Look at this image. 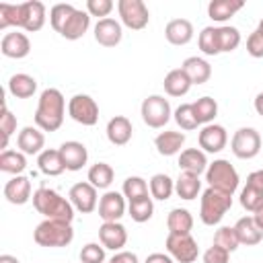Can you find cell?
Instances as JSON below:
<instances>
[{
	"instance_id": "1",
	"label": "cell",
	"mask_w": 263,
	"mask_h": 263,
	"mask_svg": "<svg viewBox=\"0 0 263 263\" xmlns=\"http://www.w3.org/2000/svg\"><path fill=\"white\" fill-rule=\"evenodd\" d=\"M66 99L58 88H45L35 109V125L43 132H58L64 123Z\"/></svg>"
},
{
	"instance_id": "2",
	"label": "cell",
	"mask_w": 263,
	"mask_h": 263,
	"mask_svg": "<svg viewBox=\"0 0 263 263\" xmlns=\"http://www.w3.org/2000/svg\"><path fill=\"white\" fill-rule=\"evenodd\" d=\"M33 208L45 216V220H60V222H70L74 220V205L70 199L62 197L55 189L49 187H39L33 193Z\"/></svg>"
},
{
	"instance_id": "3",
	"label": "cell",
	"mask_w": 263,
	"mask_h": 263,
	"mask_svg": "<svg viewBox=\"0 0 263 263\" xmlns=\"http://www.w3.org/2000/svg\"><path fill=\"white\" fill-rule=\"evenodd\" d=\"M33 240L39 247L60 249V247H68L74 240V230H72L70 222L43 220L41 224H37V228L33 232Z\"/></svg>"
},
{
	"instance_id": "4",
	"label": "cell",
	"mask_w": 263,
	"mask_h": 263,
	"mask_svg": "<svg viewBox=\"0 0 263 263\" xmlns=\"http://www.w3.org/2000/svg\"><path fill=\"white\" fill-rule=\"evenodd\" d=\"M232 208V195L224 193L220 189L208 187L201 195V203H199V218L205 226H216L220 224V220L224 218V214Z\"/></svg>"
},
{
	"instance_id": "5",
	"label": "cell",
	"mask_w": 263,
	"mask_h": 263,
	"mask_svg": "<svg viewBox=\"0 0 263 263\" xmlns=\"http://www.w3.org/2000/svg\"><path fill=\"white\" fill-rule=\"evenodd\" d=\"M205 181H208L210 187L220 189V191L230 193V195H234V191L238 189V183H240L236 168L228 160H224V158H218L212 164H208Z\"/></svg>"
},
{
	"instance_id": "6",
	"label": "cell",
	"mask_w": 263,
	"mask_h": 263,
	"mask_svg": "<svg viewBox=\"0 0 263 263\" xmlns=\"http://www.w3.org/2000/svg\"><path fill=\"white\" fill-rule=\"evenodd\" d=\"M140 115H142V121L152 127V129H160L168 123L173 111H171V103L160 97V95H150L142 101V107H140Z\"/></svg>"
},
{
	"instance_id": "7",
	"label": "cell",
	"mask_w": 263,
	"mask_h": 263,
	"mask_svg": "<svg viewBox=\"0 0 263 263\" xmlns=\"http://www.w3.org/2000/svg\"><path fill=\"white\" fill-rule=\"evenodd\" d=\"M117 12L121 18V25H125L132 31H140L150 23V12L144 0H119Z\"/></svg>"
},
{
	"instance_id": "8",
	"label": "cell",
	"mask_w": 263,
	"mask_h": 263,
	"mask_svg": "<svg viewBox=\"0 0 263 263\" xmlns=\"http://www.w3.org/2000/svg\"><path fill=\"white\" fill-rule=\"evenodd\" d=\"M230 148L236 158H242V160L255 158L261 150V136L255 127H240L234 132L230 140Z\"/></svg>"
},
{
	"instance_id": "9",
	"label": "cell",
	"mask_w": 263,
	"mask_h": 263,
	"mask_svg": "<svg viewBox=\"0 0 263 263\" xmlns=\"http://www.w3.org/2000/svg\"><path fill=\"white\" fill-rule=\"evenodd\" d=\"M68 115L80 125H95L99 121V105L88 95H74L68 101Z\"/></svg>"
},
{
	"instance_id": "10",
	"label": "cell",
	"mask_w": 263,
	"mask_h": 263,
	"mask_svg": "<svg viewBox=\"0 0 263 263\" xmlns=\"http://www.w3.org/2000/svg\"><path fill=\"white\" fill-rule=\"evenodd\" d=\"M168 255L179 263H193L199 255L197 240L191 234H168L164 240Z\"/></svg>"
},
{
	"instance_id": "11",
	"label": "cell",
	"mask_w": 263,
	"mask_h": 263,
	"mask_svg": "<svg viewBox=\"0 0 263 263\" xmlns=\"http://www.w3.org/2000/svg\"><path fill=\"white\" fill-rule=\"evenodd\" d=\"M68 199L80 214H90L97 208V187H92L88 181L74 183L68 191Z\"/></svg>"
},
{
	"instance_id": "12",
	"label": "cell",
	"mask_w": 263,
	"mask_h": 263,
	"mask_svg": "<svg viewBox=\"0 0 263 263\" xmlns=\"http://www.w3.org/2000/svg\"><path fill=\"white\" fill-rule=\"evenodd\" d=\"M197 142H199V148L203 152H210V154L222 152L226 148V144H228L226 127L218 125V123H208V125L201 127L199 136H197Z\"/></svg>"
},
{
	"instance_id": "13",
	"label": "cell",
	"mask_w": 263,
	"mask_h": 263,
	"mask_svg": "<svg viewBox=\"0 0 263 263\" xmlns=\"http://www.w3.org/2000/svg\"><path fill=\"white\" fill-rule=\"evenodd\" d=\"M45 25V4L39 0H29L21 4V29L35 33Z\"/></svg>"
},
{
	"instance_id": "14",
	"label": "cell",
	"mask_w": 263,
	"mask_h": 263,
	"mask_svg": "<svg viewBox=\"0 0 263 263\" xmlns=\"http://www.w3.org/2000/svg\"><path fill=\"white\" fill-rule=\"evenodd\" d=\"M123 214H125V197H123V193L107 191L99 199V216L103 218V222H119Z\"/></svg>"
},
{
	"instance_id": "15",
	"label": "cell",
	"mask_w": 263,
	"mask_h": 263,
	"mask_svg": "<svg viewBox=\"0 0 263 263\" xmlns=\"http://www.w3.org/2000/svg\"><path fill=\"white\" fill-rule=\"evenodd\" d=\"M99 240L105 249H111L117 253L127 242V230L121 222H103L99 228Z\"/></svg>"
},
{
	"instance_id": "16",
	"label": "cell",
	"mask_w": 263,
	"mask_h": 263,
	"mask_svg": "<svg viewBox=\"0 0 263 263\" xmlns=\"http://www.w3.org/2000/svg\"><path fill=\"white\" fill-rule=\"evenodd\" d=\"M0 51L2 55L6 58H12V60H23L29 55L31 51V41L25 33H18V31H12V33H6L0 41Z\"/></svg>"
},
{
	"instance_id": "17",
	"label": "cell",
	"mask_w": 263,
	"mask_h": 263,
	"mask_svg": "<svg viewBox=\"0 0 263 263\" xmlns=\"http://www.w3.org/2000/svg\"><path fill=\"white\" fill-rule=\"evenodd\" d=\"M58 150L62 154V160H64L66 171H80L86 164V160H88V150H86V146L82 142L68 140Z\"/></svg>"
},
{
	"instance_id": "18",
	"label": "cell",
	"mask_w": 263,
	"mask_h": 263,
	"mask_svg": "<svg viewBox=\"0 0 263 263\" xmlns=\"http://www.w3.org/2000/svg\"><path fill=\"white\" fill-rule=\"evenodd\" d=\"M121 37H123L121 23L115 21V18H99V23L95 25V39L103 47H115V45H119Z\"/></svg>"
},
{
	"instance_id": "19",
	"label": "cell",
	"mask_w": 263,
	"mask_h": 263,
	"mask_svg": "<svg viewBox=\"0 0 263 263\" xmlns=\"http://www.w3.org/2000/svg\"><path fill=\"white\" fill-rule=\"evenodd\" d=\"M16 146L23 154H41L43 152V146H45V136L39 127H33V125H27L18 132L16 136Z\"/></svg>"
},
{
	"instance_id": "20",
	"label": "cell",
	"mask_w": 263,
	"mask_h": 263,
	"mask_svg": "<svg viewBox=\"0 0 263 263\" xmlns=\"http://www.w3.org/2000/svg\"><path fill=\"white\" fill-rule=\"evenodd\" d=\"M132 121L125 117V115H115L107 121V140L113 144V146H125L129 140H132Z\"/></svg>"
},
{
	"instance_id": "21",
	"label": "cell",
	"mask_w": 263,
	"mask_h": 263,
	"mask_svg": "<svg viewBox=\"0 0 263 263\" xmlns=\"http://www.w3.org/2000/svg\"><path fill=\"white\" fill-rule=\"evenodd\" d=\"M4 197L6 201L14 203V205H23L27 203L31 197V181L25 177V175H16L12 177L10 181H6L4 185Z\"/></svg>"
},
{
	"instance_id": "22",
	"label": "cell",
	"mask_w": 263,
	"mask_h": 263,
	"mask_svg": "<svg viewBox=\"0 0 263 263\" xmlns=\"http://www.w3.org/2000/svg\"><path fill=\"white\" fill-rule=\"evenodd\" d=\"M164 37L171 45H187L193 39V25L187 18H173L164 27Z\"/></svg>"
},
{
	"instance_id": "23",
	"label": "cell",
	"mask_w": 263,
	"mask_h": 263,
	"mask_svg": "<svg viewBox=\"0 0 263 263\" xmlns=\"http://www.w3.org/2000/svg\"><path fill=\"white\" fill-rule=\"evenodd\" d=\"M88 27H90V14H88L86 10L76 8L74 14H72V16L68 18V23L64 25V29L60 31V35H62L64 39H68V41H76V39H80V37L88 31Z\"/></svg>"
},
{
	"instance_id": "24",
	"label": "cell",
	"mask_w": 263,
	"mask_h": 263,
	"mask_svg": "<svg viewBox=\"0 0 263 263\" xmlns=\"http://www.w3.org/2000/svg\"><path fill=\"white\" fill-rule=\"evenodd\" d=\"M234 230H236V236H238V242L245 245V247H255L263 240V230L257 226L255 218L253 216H245L240 218L236 224H234Z\"/></svg>"
},
{
	"instance_id": "25",
	"label": "cell",
	"mask_w": 263,
	"mask_h": 263,
	"mask_svg": "<svg viewBox=\"0 0 263 263\" xmlns=\"http://www.w3.org/2000/svg\"><path fill=\"white\" fill-rule=\"evenodd\" d=\"M181 68H183V72L189 76L191 84H203V82H208L210 76H212V66L208 64V60L197 58V55L187 58V60L181 64Z\"/></svg>"
},
{
	"instance_id": "26",
	"label": "cell",
	"mask_w": 263,
	"mask_h": 263,
	"mask_svg": "<svg viewBox=\"0 0 263 263\" xmlns=\"http://www.w3.org/2000/svg\"><path fill=\"white\" fill-rule=\"evenodd\" d=\"M179 168L193 173V175H201L208 171V156L203 150L199 148H187L181 152L179 156Z\"/></svg>"
},
{
	"instance_id": "27",
	"label": "cell",
	"mask_w": 263,
	"mask_h": 263,
	"mask_svg": "<svg viewBox=\"0 0 263 263\" xmlns=\"http://www.w3.org/2000/svg\"><path fill=\"white\" fill-rule=\"evenodd\" d=\"M185 144V134L183 132H160L154 138V146L160 156H175Z\"/></svg>"
},
{
	"instance_id": "28",
	"label": "cell",
	"mask_w": 263,
	"mask_h": 263,
	"mask_svg": "<svg viewBox=\"0 0 263 263\" xmlns=\"http://www.w3.org/2000/svg\"><path fill=\"white\" fill-rule=\"evenodd\" d=\"M245 6L242 0H212L208 4V16L216 23H224Z\"/></svg>"
},
{
	"instance_id": "29",
	"label": "cell",
	"mask_w": 263,
	"mask_h": 263,
	"mask_svg": "<svg viewBox=\"0 0 263 263\" xmlns=\"http://www.w3.org/2000/svg\"><path fill=\"white\" fill-rule=\"evenodd\" d=\"M164 90H166V95H171V97H185L187 92H189V88L193 86L191 84V80H189V76L183 72V68H175V70H171L166 76H164Z\"/></svg>"
},
{
	"instance_id": "30",
	"label": "cell",
	"mask_w": 263,
	"mask_h": 263,
	"mask_svg": "<svg viewBox=\"0 0 263 263\" xmlns=\"http://www.w3.org/2000/svg\"><path fill=\"white\" fill-rule=\"evenodd\" d=\"M37 164H39V171L43 175H47V177H58V175H62L66 171L64 160H62V154L55 148H45L37 156Z\"/></svg>"
},
{
	"instance_id": "31",
	"label": "cell",
	"mask_w": 263,
	"mask_h": 263,
	"mask_svg": "<svg viewBox=\"0 0 263 263\" xmlns=\"http://www.w3.org/2000/svg\"><path fill=\"white\" fill-rule=\"evenodd\" d=\"M166 226H168V234H191L193 216L185 208H175L166 216Z\"/></svg>"
},
{
	"instance_id": "32",
	"label": "cell",
	"mask_w": 263,
	"mask_h": 263,
	"mask_svg": "<svg viewBox=\"0 0 263 263\" xmlns=\"http://www.w3.org/2000/svg\"><path fill=\"white\" fill-rule=\"evenodd\" d=\"M35 90H37V80L25 72L12 74L8 80V92L16 99H29L35 95Z\"/></svg>"
},
{
	"instance_id": "33",
	"label": "cell",
	"mask_w": 263,
	"mask_h": 263,
	"mask_svg": "<svg viewBox=\"0 0 263 263\" xmlns=\"http://www.w3.org/2000/svg\"><path fill=\"white\" fill-rule=\"evenodd\" d=\"M201 189V181H199V175H193V173H187V171H181V175L177 177L175 181V193L181 197V199H195L197 193Z\"/></svg>"
},
{
	"instance_id": "34",
	"label": "cell",
	"mask_w": 263,
	"mask_h": 263,
	"mask_svg": "<svg viewBox=\"0 0 263 263\" xmlns=\"http://www.w3.org/2000/svg\"><path fill=\"white\" fill-rule=\"evenodd\" d=\"M27 168V154L21 150H2L0 154V171L8 175H21Z\"/></svg>"
},
{
	"instance_id": "35",
	"label": "cell",
	"mask_w": 263,
	"mask_h": 263,
	"mask_svg": "<svg viewBox=\"0 0 263 263\" xmlns=\"http://www.w3.org/2000/svg\"><path fill=\"white\" fill-rule=\"evenodd\" d=\"M113 177H115V171L107 162H97L88 168V183L97 189H107L113 183Z\"/></svg>"
},
{
	"instance_id": "36",
	"label": "cell",
	"mask_w": 263,
	"mask_h": 263,
	"mask_svg": "<svg viewBox=\"0 0 263 263\" xmlns=\"http://www.w3.org/2000/svg\"><path fill=\"white\" fill-rule=\"evenodd\" d=\"M173 193H175V181H173L168 175L156 173V175L150 179V195H152L154 199L164 201V199H168Z\"/></svg>"
},
{
	"instance_id": "37",
	"label": "cell",
	"mask_w": 263,
	"mask_h": 263,
	"mask_svg": "<svg viewBox=\"0 0 263 263\" xmlns=\"http://www.w3.org/2000/svg\"><path fill=\"white\" fill-rule=\"evenodd\" d=\"M240 205L251 212V214H257L261 208H263V189L253 185V183H247L245 189L240 191Z\"/></svg>"
},
{
	"instance_id": "38",
	"label": "cell",
	"mask_w": 263,
	"mask_h": 263,
	"mask_svg": "<svg viewBox=\"0 0 263 263\" xmlns=\"http://www.w3.org/2000/svg\"><path fill=\"white\" fill-rule=\"evenodd\" d=\"M127 212H129V216H132V220H134V222H138V224L148 222V220L152 218V214H154L152 197H148V195H146V197H140V199L129 201Z\"/></svg>"
},
{
	"instance_id": "39",
	"label": "cell",
	"mask_w": 263,
	"mask_h": 263,
	"mask_svg": "<svg viewBox=\"0 0 263 263\" xmlns=\"http://www.w3.org/2000/svg\"><path fill=\"white\" fill-rule=\"evenodd\" d=\"M218 31V47H220V53H226V51H234L238 45H240V31L236 27H216Z\"/></svg>"
},
{
	"instance_id": "40",
	"label": "cell",
	"mask_w": 263,
	"mask_h": 263,
	"mask_svg": "<svg viewBox=\"0 0 263 263\" xmlns=\"http://www.w3.org/2000/svg\"><path fill=\"white\" fill-rule=\"evenodd\" d=\"M193 111H195V117H197V121H199V125L201 123H212L214 121V117L218 115V103H216V99H212V97H201V99H197L195 103H193Z\"/></svg>"
},
{
	"instance_id": "41",
	"label": "cell",
	"mask_w": 263,
	"mask_h": 263,
	"mask_svg": "<svg viewBox=\"0 0 263 263\" xmlns=\"http://www.w3.org/2000/svg\"><path fill=\"white\" fill-rule=\"evenodd\" d=\"M121 193L127 201H134V199H140V197H146L148 195V183L138 177V175H132L123 181V187H121Z\"/></svg>"
},
{
	"instance_id": "42",
	"label": "cell",
	"mask_w": 263,
	"mask_h": 263,
	"mask_svg": "<svg viewBox=\"0 0 263 263\" xmlns=\"http://www.w3.org/2000/svg\"><path fill=\"white\" fill-rule=\"evenodd\" d=\"M173 117H175L177 125H179L181 129H185V132L197 129V125H199V121H197V117H195V111H193V103H183V105H179V107L175 109Z\"/></svg>"
},
{
	"instance_id": "43",
	"label": "cell",
	"mask_w": 263,
	"mask_h": 263,
	"mask_svg": "<svg viewBox=\"0 0 263 263\" xmlns=\"http://www.w3.org/2000/svg\"><path fill=\"white\" fill-rule=\"evenodd\" d=\"M74 6L72 4H66V2H62V4H53L51 6V10H49V23H51V29L55 31V33H60L62 29H64V25L68 23V18L74 14Z\"/></svg>"
},
{
	"instance_id": "44",
	"label": "cell",
	"mask_w": 263,
	"mask_h": 263,
	"mask_svg": "<svg viewBox=\"0 0 263 263\" xmlns=\"http://www.w3.org/2000/svg\"><path fill=\"white\" fill-rule=\"evenodd\" d=\"M197 45L205 55H218L220 47H218V31H216V27H203L199 37H197Z\"/></svg>"
},
{
	"instance_id": "45",
	"label": "cell",
	"mask_w": 263,
	"mask_h": 263,
	"mask_svg": "<svg viewBox=\"0 0 263 263\" xmlns=\"http://www.w3.org/2000/svg\"><path fill=\"white\" fill-rule=\"evenodd\" d=\"M214 245H218V247L226 249L228 253L236 251L240 242H238V236H236L234 226H222V228H218V230H216V234H214Z\"/></svg>"
},
{
	"instance_id": "46",
	"label": "cell",
	"mask_w": 263,
	"mask_h": 263,
	"mask_svg": "<svg viewBox=\"0 0 263 263\" xmlns=\"http://www.w3.org/2000/svg\"><path fill=\"white\" fill-rule=\"evenodd\" d=\"M21 29V4H0V29Z\"/></svg>"
},
{
	"instance_id": "47",
	"label": "cell",
	"mask_w": 263,
	"mask_h": 263,
	"mask_svg": "<svg viewBox=\"0 0 263 263\" xmlns=\"http://www.w3.org/2000/svg\"><path fill=\"white\" fill-rule=\"evenodd\" d=\"M0 132H2V150H6L10 136L16 132V117L10 113L6 105H2V115H0Z\"/></svg>"
},
{
	"instance_id": "48",
	"label": "cell",
	"mask_w": 263,
	"mask_h": 263,
	"mask_svg": "<svg viewBox=\"0 0 263 263\" xmlns=\"http://www.w3.org/2000/svg\"><path fill=\"white\" fill-rule=\"evenodd\" d=\"M105 261V247L99 242H88L80 249V263H103Z\"/></svg>"
},
{
	"instance_id": "49",
	"label": "cell",
	"mask_w": 263,
	"mask_h": 263,
	"mask_svg": "<svg viewBox=\"0 0 263 263\" xmlns=\"http://www.w3.org/2000/svg\"><path fill=\"white\" fill-rule=\"evenodd\" d=\"M113 2L111 0H88L86 2V12L90 16H101V18H109V12L113 10Z\"/></svg>"
},
{
	"instance_id": "50",
	"label": "cell",
	"mask_w": 263,
	"mask_h": 263,
	"mask_svg": "<svg viewBox=\"0 0 263 263\" xmlns=\"http://www.w3.org/2000/svg\"><path fill=\"white\" fill-rule=\"evenodd\" d=\"M247 51L253 58H263V33L259 29H255L247 37Z\"/></svg>"
},
{
	"instance_id": "51",
	"label": "cell",
	"mask_w": 263,
	"mask_h": 263,
	"mask_svg": "<svg viewBox=\"0 0 263 263\" xmlns=\"http://www.w3.org/2000/svg\"><path fill=\"white\" fill-rule=\"evenodd\" d=\"M230 253L218 245H212L205 253H203V263H228Z\"/></svg>"
},
{
	"instance_id": "52",
	"label": "cell",
	"mask_w": 263,
	"mask_h": 263,
	"mask_svg": "<svg viewBox=\"0 0 263 263\" xmlns=\"http://www.w3.org/2000/svg\"><path fill=\"white\" fill-rule=\"evenodd\" d=\"M109 263H138V255L132 251H117Z\"/></svg>"
},
{
	"instance_id": "53",
	"label": "cell",
	"mask_w": 263,
	"mask_h": 263,
	"mask_svg": "<svg viewBox=\"0 0 263 263\" xmlns=\"http://www.w3.org/2000/svg\"><path fill=\"white\" fill-rule=\"evenodd\" d=\"M144 263H175V259L166 253H150Z\"/></svg>"
},
{
	"instance_id": "54",
	"label": "cell",
	"mask_w": 263,
	"mask_h": 263,
	"mask_svg": "<svg viewBox=\"0 0 263 263\" xmlns=\"http://www.w3.org/2000/svg\"><path fill=\"white\" fill-rule=\"evenodd\" d=\"M247 183H253V185H257V187H261V189H263V168L253 171V173L247 177Z\"/></svg>"
},
{
	"instance_id": "55",
	"label": "cell",
	"mask_w": 263,
	"mask_h": 263,
	"mask_svg": "<svg viewBox=\"0 0 263 263\" xmlns=\"http://www.w3.org/2000/svg\"><path fill=\"white\" fill-rule=\"evenodd\" d=\"M255 111L263 117V92H259V95L255 97Z\"/></svg>"
},
{
	"instance_id": "56",
	"label": "cell",
	"mask_w": 263,
	"mask_h": 263,
	"mask_svg": "<svg viewBox=\"0 0 263 263\" xmlns=\"http://www.w3.org/2000/svg\"><path fill=\"white\" fill-rule=\"evenodd\" d=\"M0 263H21L14 255H0Z\"/></svg>"
},
{
	"instance_id": "57",
	"label": "cell",
	"mask_w": 263,
	"mask_h": 263,
	"mask_svg": "<svg viewBox=\"0 0 263 263\" xmlns=\"http://www.w3.org/2000/svg\"><path fill=\"white\" fill-rule=\"evenodd\" d=\"M253 218H255V222H257V226L263 230V208L257 212V214H253Z\"/></svg>"
},
{
	"instance_id": "58",
	"label": "cell",
	"mask_w": 263,
	"mask_h": 263,
	"mask_svg": "<svg viewBox=\"0 0 263 263\" xmlns=\"http://www.w3.org/2000/svg\"><path fill=\"white\" fill-rule=\"evenodd\" d=\"M257 29H259V31H261V33H263V18H261V21H259V27H257Z\"/></svg>"
}]
</instances>
